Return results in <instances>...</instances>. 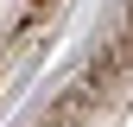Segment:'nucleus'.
<instances>
[{"label":"nucleus","mask_w":133,"mask_h":127,"mask_svg":"<svg viewBox=\"0 0 133 127\" xmlns=\"http://www.w3.org/2000/svg\"><path fill=\"white\" fill-rule=\"evenodd\" d=\"M51 127H57V121H51ZM63 127H70V121H63Z\"/></svg>","instance_id":"obj_1"}]
</instances>
